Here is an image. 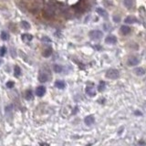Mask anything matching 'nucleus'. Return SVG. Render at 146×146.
I'll list each match as a JSON object with an SVG mask.
<instances>
[{
  "mask_svg": "<svg viewBox=\"0 0 146 146\" xmlns=\"http://www.w3.org/2000/svg\"><path fill=\"white\" fill-rule=\"evenodd\" d=\"M104 89H105V82L104 81H100V85H99V91H102V90H104Z\"/></svg>",
  "mask_w": 146,
  "mask_h": 146,
  "instance_id": "5701e85b",
  "label": "nucleus"
},
{
  "mask_svg": "<svg viewBox=\"0 0 146 146\" xmlns=\"http://www.w3.org/2000/svg\"><path fill=\"white\" fill-rule=\"evenodd\" d=\"M84 121H85V123H86L87 125H91V124H93V123H94L95 119L92 115H90V116H87L86 118H85Z\"/></svg>",
  "mask_w": 146,
  "mask_h": 146,
  "instance_id": "0eeeda50",
  "label": "nucleus"
},
{
  "mask_svg": "<svg viewBox=\"0 0 146 146\" xmlns=\"http://www.w3.org/2000/svg\"><path fill=\"white\" fill-rule=\"evenodd\" d=\"M119 76H120V73H119V71L115 69H109L107 72H106V77H107L108 79H111V80L118 79Z\"/></svg>",
  "mask_w": 146,
  "mask_h": 146,
  "instance_id": "7ed1b4c3",
  "label": "nucleus"
},
{
  "mask_svg": "<svg viewBox=\"0 0 146 146\" xmlns=\"http://www.w3.org/2000/svg\"><path fill=\"white\" fill-rule=\"evenodd\" d=\"M54 70L56 71V73H60L63 70V68H62L60 65H55V66H54Z\"/></svg>",
  "mask_w": 146,
  "mask_h": 146,
  "instance_id": "aec40b11",
  "label": "nucleus"
},
{
  "mask_svg": "<svg viewBox=\"0 0 146 146\" xmlns=\"http://www.w3.org/2000/svg\"><path fill=\"white\" fill-rule=\"evenodd\" d=\"M120 32H121V34L127 35L131 32V28L127 26H121V27H120Z\"/></svg>",
  "mask_w": 146,
  "mask_h": 146,
  "instance_id": "f8f14e48",
  "label": "nucleus"
},
{
  "mask_svg": "<svg viewBox=\"0 0 146 146\" xmlns=\"http://www.w3.org/2000/svg\"><path fill=\"white\" fill-rule=\"evenodd\" d=\"M32 39H33L32 35H30V34H23L22 35V39H23V41H25V42L31 41Z\"/></svg>",
  "mask_w": 146,
  "mask_h": 146,
  "instance_id": "ddd939ff",
  "label": "nucleus"
},
{
  "mask_svg": "<svg viewBox=\"0 0 146 146\" xmlns=\"http://www.w3.org/2000/svg\"><path fill=\"white\" fill-rule=\"evenodd\" d=\"M14 73H15V76H16V77H19V76L21 75V70L19 69V67L16 66V67L14 68Z\"/></svg>",
  "mask_w": 146,
  "mask_h": 146,
  "instance_id": "dca6fc26",
  "label": "nucleus"
},
{
  "mask_svg": "<svg viewBox=\"0 0 146 146\" xmlns=\"http://www.w3.org/2000/svg\"><path fill=\"white\" fill-rule=\"evenodd\" d=\"M128 63H129V65H131V66H135V65H137L138 63H139V60H138L137 58H135V57H133V58L129 59Z\"/></svg>",
  "mask_w": 146,
  "mask_h": 146,
  "instance_id": "9d476101",
  "label": "nucleus"
},
{
  "mask_svg": "<svg viewBox=\"0 0 146 146\" xmlns=\"http://www.w3.org/2000/svg\"><path fill=\"white\" fill-rule=\"evenodd\" d=\"M13 86H14V83L12 81H8L7 83V88H12Z\"/></svg>",
  "mask_w": 146,
  "mask_h": 146,
  "instance_id": "393cba45",
  "label": "nucleus"
},
{
  "mask_svg": "<svg viewBox=\"0 0 146 146\" xmlns=\"http://www.w3.org/2000/svg\"><path fill=\"white\" fill-rule=\"evenodd\" d=\"M51 79L50 70L47 69H42L39 74V80L40 82H47Z\"/></svg>",
  "mask_w": 146,
  "mask_h": 146,
  "instance_id": "f257e3e1",
  "label": "nucleus"
},
{
  "mask_svg": "<svg viewBox=\"0 0 146 146\" xmlns=\"http://www.w3.org/2000/svg\"><path fill=\"white\" fill-rule=\"evenodd\" d=\"M6 52H7V48L5 47H1V49H0V56L3 57L6 54Z\"/></svg>",
  "mask_w": 146,
  "mask_h": 146,
  "instance_id": "b1692460",
  "label": "nucleus"
},
{
  "mask_svg": "<svg viewBox=\"0 0 146 146\" xmlns=\"http://www.w3.org/2000/svg\"><path fill=\"white\" fill-rule=\"evenodd\" d=\"M1 63H2V60H0V65H1Z\"/></svg>",
  "mask_w": 146,
  "mask_h": 146,
  "instance_id": "cd10ccee",
  "label": "nucleus"
},
{
  "mask_svg": "<svg viewBox=\"0 0 146 146\" xmlns=\"http://www.w3.org/2000/svg\"><path fill=\"white\" fill-rule=\"evenodd\" d=\"M33 98V93H32V91L30 90H27L26 92V99L27 100H31Z\"/></svg>",
  "mask_w": 146,
  "mask_h": 146,
  "instance_id": "a211bd4d",
  "label": "nucleus"
},
{
  "mask_svg": "<svg viewBox=\"0 0 146 146\" xmlns=\"http://www.w3.org/2000/svg\"><path fill=\"white\" fill-rule=\"evenodd\" d=\"M125 23H127V24H133V23H135V22H137V20L134 18V17H128L125 18Z\"/></svg>",
  "mask_w": 146,
  "mask_h": 146,
  "instance_id": "2eb2a0df",
  "label": "nucleus"
},
{
  "mask_svg": "<svg viewBox=\"0 0 146 146\" xmlns=\"http://www.w3.org/2000/svg\"><path fill=\"white\" fill-rule=\"evenodd\" d=\"M55 86L58 88V89H60V90H62V89H64L65 88V82L62 81V80H57L55 82Z\"/></svg>",
  "mask_w": 146,
  "mask_h": 146,
  "instance_id": "4468645a",
  "label": "nucleus"
},
{
  "mask_svg": "<svg viewBox=\"0 0 146 146\" xmlns=\"http://www.w3.org/2000/svg\"><path fill=\"white\" fill-rule=\"evenodd\" d=\"M113 20H114L115 22H120V17L114 16V17H113Z\"/></svg>",
  "mask_w": 146,
  "mask_h": 146,
  "instance_id": "a878e982",
  "label": "nucleus"
},
{
  "mask_svg": "<svg viewBox=\"0 0 146 146\" xmlns=\"http://www.w3.org/2000/svg\"><path fill=\"white\" fill-rule=\"evenodd\" d=\"M105 42L108 44H115L117 42V38L113 35H110L105 39Z\"/></svg>",
  "mask_w": 146,
  "mask_h": 146,
  "instance_id": "39448f33",
  "label": "nucleus"
},
{
  "mask_svg": "<svg viewBox=\"0 0 146 146\" xmlns=\"http://www.w3.org/2000/svg\"><path fill=\"white\" fill-rule=\"evenodd\" d=\"M55 10H56V7L54 6L48 5L44 10V15L47 17H48V18H51V17L55 16Z\"/></svg>",
  "mask_w": 146,
  "mask_h": 146,
  "instance_id": "f03ea898",
  "label": "nucleus"
},
{
  "mask_svg": "<svg viewBox=\"0 0 146 146\" xmlns=\"http://www.w3.org/2000/svg\"><path fill=\"white\" fill-rule=\"evenodd\" d=\"M42 40H45V41H47V42H49V41H50V39H47V38H43V39H42Z\"/></svg>",
  "mask_w": 146,
  "mask_h": 146,
  "instance_id": "bb28decb",
  "label": "nucleus"
},
{
  "mask_svg": "<svg viewBox=\"0 0 146 146\" xmlns=\"http://www.w3.org/2000/svg\"><path fill=\"white\" fill-rule=\"evenodd\" d=\"M45 93H46V89H45V87L39 86V87H38V88H37V90H36V94L38 95L39 97L43 96Z\"/></svg>",
  "mask_w": 146,
  "mask_h": 146,
  "instance_id": "423d86ee",
  "label": "nucleus"
},
{
  "mask_svg": "<svg viewBox=\"0 0 146 146\" xmlns=\"http://www.w3.org/2000/svg\"><path fill=\"white\" fill-rule=\"evenodd\" d=\"M134 73L138 75V76H142V75H144L145 74V69H142V68H137V69H134Z\"/></svg>",
  "mask_w": 146,
  "mask_h": 146,
  "instance_id": "9b49d317",
  "label": "nucleus"
},
{
  "mask_svg": "<svg viewBox=\"0 0 146 146\" xmlns=\"http://www.w3.org/2000/svg\"><path fill=\"white\" fill-rule=\"evenodd\" d=\"M86 93L88 95H90V97H93V96L96 95V91H95L94 88H92V87H87Z\"/></svg>",
  "mask_w": 146,
  "mask_h": 146,
  "instance_id": "1a4fd4ad",
  "label": "nucleus"
},
{
  "mask_svg": "<svg viewBox=\"0 0 146 146\" xmlns=\"http://www.w3.org/2000/svg\"><path fill=\"white\" fill-rule=\"evenodd\" d=\"M90 37L91 39L93 40H98V39H100L101 37L103 36V33L100 31V30H92L90 32Z\"/></svg>",
  "mask_w": 146,
  "mask_h": 146,
  "instance_id": "20e7f679",
  "label": "nucleus"
},
{
  "mask_svg": "<svg viewBox=\"0 0 146 146\" xmlns=\"http://www.w3.org/2000/svg\"><path fill=\"white\" fill-rule=\"evenodd\" d=\"M52 54V50L51 48H47L45 51L43 52V56L44 57H49Z\"/></svg>",
  "mask_w": 146,
  "mask_h": 146,
  "instance_id": "412c9836",
  "label": "nucleus"
},
{
  "mask_svg": "<svg viewBox=\"0 0 146 146\" xmlns=\"http://www.w3.org/2000/svg\"><path fill=\"white\" fill-rule=\"evenodd\" d=\"M124 6L127 8H131L133 7V0H124Z\"/></svg>",
  "mask_w": 146,
  "mask_h": 146,
  "instance_id": "f3484780",
  "label": "nucleus"
},
{
  "mask_svg": "<svg viewBox=\"0 0 146 146\" xmlns=\"http://www.w3.org/2000/svg\"><path fill=\"white\" fill-rule=\"evenodd\" d=\"M21 26L25 28V29H28V28H30V24L28 23V22L27 21H22L21 22Z\"/></svg>",
  "mask_w": 146,
  "mask_h": 146,
  "instance_id": "4be33fe9",
  "label": "nucleus"
},
{
  "mask_svg": "<svg viewBox=\"0 0 146 146\" xmlns=\"http://www.w3.org/2000/svg\"><path fill=\"white\" fill-rule=\"evenodd\" d=\"M1 39H3V40H7V39H9L8 34H7L6 31H2V32H1Z\"/></svg>",
  "mask_w": 146,
  "mask_h": 146,
  "instance_id": "6ab92c4d",
  "label": "nucleus"
},
{
  "mask_svg": "<svg viewBox=\"0 0 146 146\" xmlns=\"http://www.w3.org/2000/svg\"><path fill=\"white\" fill-rule=\"evenodd\" d=\"M96 11H97V13L99 14L100 16H101L102 17H108V13L106 12V10H104L103 8H101V7H98V8L96 9Z\"/></svg>",
  "mask_w": 146,
  "mask_h": 146,
  "instance_id": "6e6552de",
  "label": "nucleus"
}]
</instances>
